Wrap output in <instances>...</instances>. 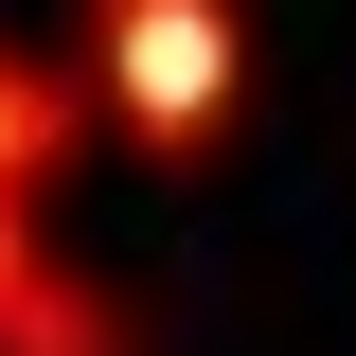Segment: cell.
Wrapping results in <instances>:
<instances>
[{
  "label": "cell",
  "mask_w": 356,
  "mask_h": 356,
  "mask_svg": "<svg viewBox=\"0 0 356 356\" xmlns=\"http://www.w3.org/2000/svg\"><path fill=\"white\" fill-rule=\"evenodd\" d=\"M89 89L125 161H214L250 107V0H89Z\"/></svg>",
  "instance_id": "6da1fadb"
},
{
  "label": "cell",
  "mask_w": 356,
  "mask_h": 356,
  "mask_svg": "<svg viewBox=\"0 0 356 356\" xmlns=\"http://www.w3.org/2000/svg\"><path fill=\"white\" fill-rule=\"evenodd\" d=\"M0 356H161V339L125 321V285H89V267L54 250V214L0 196Z\"/></svg>",
  "instance_id": "7a4b0ae2"
},
{
  "label": "cell",
  "mask_w": 356,
  "mask_h": 356,
  "mask_svg": "<svg viewBox=\"0 0 356 356\" xmlns=\"http://www.w3.org/2000/svg\"><path fill=\"white\" fill-rule=\"evenodd\" d=\"M72 143H89L72 72H54L36 36H0V196H18V214H72Z\"/></svg>",
  "instance_id": "3957f363"
}]
</instances>
